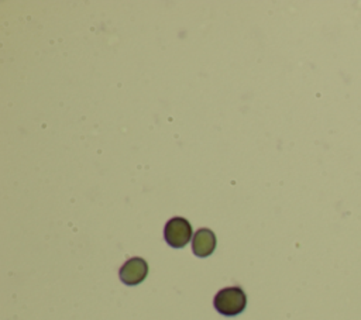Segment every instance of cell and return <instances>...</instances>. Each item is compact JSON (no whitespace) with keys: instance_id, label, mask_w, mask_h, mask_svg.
I'll use <instances>...</instances> for the list:
<instances>
[{"instance_id":"obj_4","label":"cell","mask_w":361,"mask_h":320,"mask_svg":"<svg viewBox=\"0 0 361 320\" xmlns=\"http://www.w3.org/2000/svg\"><path fill=\"white\" fill-rule=\"evenodd\" d=\"M216 248V235L209 228H199L192 238V251L197 257H207Z\"/></svg>"},{"instance_id":"obj_2","label":"cell","mask_w":361,"mask_h":320,"mask_svg":"<svg viewBox=\"0 0 361 320\" xmlns=\"http://www.w3.org/2000/svg\"><path fill=\"white\" fill-rule=\"evenodd\" d=\"M165 241L173 248L185 247L192 238V226L183 217H172L164 230Z\"/></svg>"},{"instance_id":"obj_1","label":"cell","mask_w":361,"mask_h":320,"mask_svg":"<svg viewBox=\"0 0 361 320\" xmlns=\"http://www.w3.org/2000/svg\"><path fill=\"white\" fill-rule=\"evenodd\" d=\"M213 303L219 313L224 316H235L244 310L247 304V296L238 286L224 288L216 293Z\"/></svg>"},{"instance_id":"obj_3","label":"cell","mask_w":361,"mask_h":320,"mask_svg":"<svg viewBox=\"0 0 361 320\" xmlns=\"http://www.w3.org/2000/svg\"><path fill=\"white\" fill-rule=\"evenodd\" d=\"M147 273H148V264L145 259L138 257L130 258L128 261H126L118 272L120 279L130 286L141 283L147 278Z\"/></svg>"}]
</instances>
